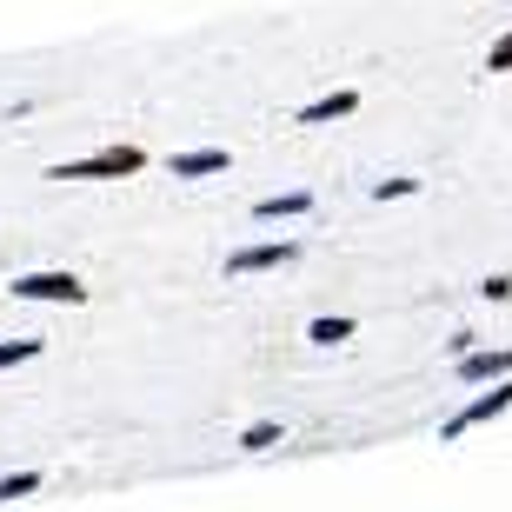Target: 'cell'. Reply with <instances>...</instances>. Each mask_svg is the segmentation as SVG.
Returning <instances> with one entry per match:
<instances>
[{"instance_id":"obj_1","label":"cell","mask_w":512,"mask_h":512,"mask_svg":"<svg viewBox=\"0 0 512 512\" xmlns=\"http://www.w3.org/2000/svg\"><path fill=\"white\" fill-rule=\"evenodd\" d=\"M133 173H147V153L140 147H100V153H87V160L47 167V180H133Z\"/></svg>"},{"instance_id":"obj_2","label":"cell","mask_w":512,"mask_h":512,"mask_svg":"<svg viewBox=\"0 0 512 512\" xmlns=\"http://www.w3.org/2000/svg\"><path fill=\"white\" fill-rule=\"evenodd\" d=\"M506 406H512V373H506V380H493V393H479L473 406H459V413L446 419V426H439V439H466L473 426H486V419H499Z\"/></svg>"},{"instance_id":"obj_3","label":"cell","mask_w":512,"mask_h":512,"mask_svg":"<svg viewBox=\"0 0 512 512\" xmlns=\"http://www.w3.org/2000/svg\"><path fill=\"white\" fill-rule=\"evenodd\" d=\"M14 300H47V306H80L87 300V286L74 273H20L14 280Z\"/></svg>"},{"instance_id":"obj_4","label":"cell","mask_w":512,"mask_h":512,"mask_svg":"<svg viewBox=\"0 0 512 512\" xmlns=\"http://www.w3.org/2000/svg\"><path fill=\"white\" fill-rule=\"evenodd\" d=\"M293 260H300V240H260V247L227 253V273L247 280V273H273V266H293Z\"/></svg>"},{"instance_id":"obj_5","label":"cell","mask_w":512,"mask_h":512,"mask_svg":"<svg viewBox=\"0 0 512 512\" xmlns=\"http://www.w3.org/2000/svg\"><path fill=\"white\" fill-rule=\"evenodd\" d=\"M453 373H459L466 386L506 380V373H512V353H506V346H473V353H459V360H453Z\"/></svg>"},{"instance_id":"obj_6","label":"cell","mask_w":512,"mask_h":512,"mask_svg":"<svg viewBox=\"0 0 512 512\" xmlns=\"http://www.w3.org/2000/svg\"><path fill=\"white\" fill-rule=\"evenodd\" d=\"M227 147H193V153H173V180H207V173H227Z\"/></svg>"},{"instance_id":"obj_7","label":"cell","mask_w":512,"mask_h":512,"mask_svg":"<svg viewBox=\"0 0 512 512\" xmlns=\"http://www.w3.org/2000/svg\"><path fill=\"white\" fill-rule=\"evenodd\" d=\"M346 114H360V94L353 87H340V94H326V100H313V107H300V127H326V120H346Z\"/></svg>"},{"instance_id":"obj_8","label":"cell","mask_w":512,"mask_h":512,"mask_svg":"<svg viewBox=\"0 0 512 512\" xmlns=\"http://www.w3.org/2000/svg\"><path fill=\"white\" fill-rule=\"evenodd\" d=\"M313 207V193H266V200H253V220H293V213H306Z\"/></svg>"},{"instance_id":"obj_9","label":"cell","mask_w":512,"mask_h":512,"mask_svg":"<svg viewBox=\"0 0 512 512\" xmlns=\"http://www.w3.org/2000/svg\"><path fill=\"white\" fill-rule=\"evenodd\" d=\"M306 340H313V346H340V340H353V320H313V326H306Z\"/></svg>"},{"instance_id":"obj_10","label":"cell","mask_w":512,"mask_h":512,"mask_svg":"<svg viewBox=\"0 0 512 512\" xmlns=\"http://www.w3.org/2000/svg\"><path fill=\"white\" fill-rule=\"evenodd\" d=\"M413 193H419V180H413V173H393V180H380V187H373V200L386 207V200H413Z\"/></svg>"},{"instance_id":"obj_11","label":"cell","mask_w":512,"mask_h":512,"mask_svg":"<svg viewBox=\"0 0 512 512\" xmlns=\"http://www.w3.org/2000/svg\"><path fill=\"white\" fill-rule=\"evenodd\" d=\"M240 446H247V453H266V446H280V426H273V419H260V426H247V433H240Z\"/></svg>"},{"instance_id":"obj_12","label":"cell","mask_w":512,"mask_h":512,"mask_svg":"<svg viewBox=\"0 0 512 512\" xmlns=\"http://www.w3.org/2000/svg\"><path fill=\"white\" fill-rule=\"evenodd\" d=\"M486 74H512V27L486 47Z\"/></svg>"},{"instance_id":"obj_13","label":"cell","mask_w":512,"mask_h":512,"mask_svg":"<svg viewBox=\"0 0 512 512\" xmlns=\"http://www.w3.org/2000/svg\"><path fill=\"white\" fill-rule=\"evenodd\" d=\"M27 493H40V473H7L0 479V499H27Z\"/></svg>"},{"instance_id":"obj_14","label":"cell","mask_w":512,"mask_h":512,"mask_svg":"<svg viewBox=\"0 0 512 512\" xmlns=\"http://www.w3.org/2000/svg\"><path fill=\"white\" fill-rule=\"evenodd\" d=\"M40 340H0V366H20V360H34Z\"/></svg>"},{"instance_id":"obj_15","label":"cell","mask_w":512,"mask_h":512,"mask_svg":"<svg viewBox=\"0 0 512 512\" xmlns=\"http://www.w3.org/2000/svg\"><path fill=\"white\" fill-rule=\"evenodd\" d=\"M479 293H486V300H512V273H486Z\"/></svg>"}]
</instances>
